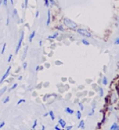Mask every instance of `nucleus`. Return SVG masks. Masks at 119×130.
<instances>
[{"instance_id":"28","label":"nucleus","mask_w":119,"mask_h":130,"mask_svg":"<svg viewBox=\"0 0 119 130\" xmlns=\"http://www.w3.org/2000/svg\"><path fill=\"white\" fill-rule=\"evenodd\" d=\"M103 84H104V85H107V78H106V77H104V78H103Z\"/></svg>"},{"instance_id":"32","label":"nucleus","mask_w":119,"mask_h":130,"mask_svg":"<svg viewBox=\"0 0 119 130\" xmlns=\"http://www.w3.org/2000/svg\"><path fill=\"white\" fill-rule=\"evenodd\" d=\"M39 14H40L39 11H36V15H35V17H36V18H38V17H39Z\"/></svg>"},{"instance_id":"10","label":"nucleus","mask_w":119,"mask_h":130,"mask_svg":"<svg viewBox=\"0 0 119 130\" xmlns=\"http://www.w3.org/2000/svg\"><path fill=\"white\" fill-rule=\"evenodd\" d=\"M65 111L66 112V113L70 114V115H72V114H74V111L72 110V109H71L70 107H66L65 108Z\"/></svg>"},{"instance_id":"22","label":"nucleus","mask_w":119,"mask_h":130,"mask_svg":"<svg viewBox=\"0 0 119 130\" xmlns=\"http://www.w3.org/2000/svg\"><path fill=\"white\" fill-rule=\"evenodd\" d=\"M27 67H28L27 62H24V64H23V68H24V70H26V69H27Z\"/></svg>"},{"instance_id":"39","label":"nucleus","mask_w":119,"mask_h":130,"mask_svg":"<svg viewBox=\"0 0 119 130\" xmlns=\"http://www.w3.org/2000/svg\"><path fill=\"white\" fill-rule=\"evenodd\" d=\"M48 115H49V112H46V113L44 114L43 116H44V117H46V116H48Z\"/></svg>"},{"instance_id":"31","label":"nucleus","mask_w":119,"mask_h":130,"mask_svg":"<svg viewBox=\"0 0 119 130\" xmlns=\"http://www.w3.org/2000/svg\"><path fill=\"white\" fill-rule=\"evenodd\" d=\"M9 22H10V18H9V16H7V23H6L7 26L9 25Z\"/></svg>"},{"instance_id":"38","label":"nucleus","mask_w":119,"mask_h":130,"mask_svg":"<svg viewBox=\"0 0 119 130\" xmlns=\"http://www.w3.org/2000/svg\"><path fill=\"white\" fill-rule=\"evenodd\" d=\"M66 129L67 130H69V129H72V126H67V127H65Z\"/></svg>"},{"instance_id":"14","label":"nucleus","mask_w":119,"mask_h":130,"mask_svg":"<svg viewBox=\"0 0 119 130\" xmlns=\"http://www.w3.org/2000/svg\"><path fill=\"white\" fill-rule=\"evenodd\" d=\"M37 123H38V120L37 119H34V121H33V124L32 126V129H35L36 128V126H37Z\"/></svg>"},{"instance_id":"12","label":"nucleus","mask_w":119,"mask_h":130,"mask_svg":"<svg viewBox=\"0 0 119 130\" xmlns=\"http://www.w3.org/2000/svg\"><path fill=\"white\" fill-rule=\"evenodd\" d=\"M49 115L50 116V118H51L52 120H54V119H55V115H54L53 111H49Z\"/></svg>"},{"instance_id":"43","label":"nucleus","mask_w":119,"mask_h":130,"mask_svg":"<svg viewBox=\"0 0 119 130\" xmlns=\"http://www.w3.org/2000/svg\"><path fill=\"white\" fill-rule=\"evenodd\" d=\"M3 5V0H0V7Z\"/></svg>"},{"instance_id":"9","label":"nucleus","mask_w":119,"mask_h":130,"mask_svg":"<svg viewBox=\"0 0 119 130\" xmlns=\"http://www.w3.org/2000/svg\"><path fill=\"white\" fill-rule=\"evenodd\" d=\"M58 35H59V33H55L53 35H50V36H48V39H55Z\"/></svg>"},{"instance_id":"6","label":"nucleus","mask_w":119,"mask_h":130,"mask_svg":"<svg viewBox=\"0 0 119 130\" xmlns=\"http://www.w3.org/2000/svg\"><path fill=\"white\" fill-rule=\"evenodd\" d=\"M58 124L62 128V129H64V128L66 127V121L64 120V119H62V118H60V119H58Z\"/></svg>"},{"instance_id":"15","label":"nucleus","mask_w":119,"mask_h":130,"mask_svg":"<svg viewBox=\"0 0 119 130\" xmlns=\"http://www.w3.org/2000/svg\"><path fill=\"white\" fill-rule=\"evenodd\" d=\"M6 90H7V87H6V86L3 87V89H2L1 90H0V97H1V96L3 95V94H4L5 92H6Z\"/></svg>"},{"instance_id":"37","label":"nucleus","mask_w":119,"mask_h":130,"mask_svg":"<svg viewBox=\"0 0 119 130\" xmlns=\"http://www.w3.org/2000/svg\"><path fill=\"white\" fill-rule=\"evenodd\" d=\"M114 44H116V45H118V44H119V38H118L116 39V41H115Z\"/></svg>"},{"instance_id":"25","label":"nucleus","mask_w":119,"mask_h":130,"mask_svg":"<svg viewBox=\"0 0 119 130\" xmlns=\"http://www.w3.org/2000/svg\"><path fill=\"white\" fill-rule=\"evenodd\" d=\"M12 57H13V54H10L9 55V57H8V59H7V62L8 63H10L11 61V59H12Z\"/></svg>"},{"instance_id":"18","label":"nucleus","mask_w":119,"mask_h":130,"mask_svg":"<svg viewBox=\"0 0 119 130\" xmlns=\"http://www.w3.org/2000/svg\"><path fill=\"white\" fill-rule=\"evenodd\" d=\"M6 47H7V43H4L3 45V48H2V50H1V54H3L6 50Z\"/></svg>"},{"instance_id":"4","label":"nucleus","mask_w":119,"mask_h":130,"mask_svg":"<svg viewBox=\"0 0 119 130\" xmlns=\"http://www.w3.org/2000/svg\"><path fill=\"white\" fill-rule=\"evenodd\" d=\"M77 32L79 33V34L83 35V36H85V37H91V33H89L88 31L85 30V29H79L78 30H77Z\"/></svg>"},{"instance_id":"16","label":"nucleus","mask_w":119,"mask_h":130,"mask_svg":"<svg viewBox=\"0 0 119 130\" xmlns=\"http://www.w3.org/2000/svg\"><path fill=\"white\" fill-rule=\"evenodd\" d=\"M9 101H10V97H9V96H7V97H6L4 98V100L3 101V104H6V103H7Z\"/></svg>"},{"instance_id":"7","label":"nucleus","mask_w":119,"mask_h":130,"mask_svg":"<svg viewBox=\"0 0 119 130\" xmlns=\"http://www.w3.org/2000/svg\"><path fill=\"white\" fill-rule=\"evenodd\" d=\"M28 49H29V46H26L25 47H24V53H23V56H22V60H24L26 58V56H27V52H28Z\"/></svg>"},{"instance_id":"44","label":"nucleus","mask_w":119,"mask_h":130,"mask_svg":"<svg viewBox=\"0 0 119 130\" xmlns=\"http://www.w3.org/2000/svg\"><path fill=\"white\" fill-rule=\"evenodd\" d=\"M9 1L11 2V4H14V1H13V0H9Z\"/></svg>"},{"instance_id":"5","label":"nucleus","mask_w":119,"mask_h":130,"mask_svg":"<svg viewBox=\"0 0 119 130\" xmlns=\"http://www.w3.org/2000/svg\"><path fill=\"white\" fill-rule=\"evenodd\" d=\"M47 20H46V26H49L51 22V11L50 10H49L48 12H47Z\"/></svg>"},{"instance_id":"17","label":"nucleus","mask_w":119,"mask_h":130,"mask_svg":"<svg viewBox=\"0 0 119 130\" xmlns=\"http://www.w3.org/2000/svg\"><path fill=\"white\" fill-rule=\"evenodd\" d=\"M26 103V100L24 99V98H22V99H20L18 102H17V105H20L21 103Z\"/></svg>"},{"instance_id":"1","label":"nucleus","mask_w":119,"mask_h":130,"mask_svg":"<svg viewBox=\"0 0 119 130\" xmlns=\"http://www.w3.org/2000/svg\"><path fill=\"white\" fill-rule=\"evenodd\" d=\"M63 23L66 26V27L70 28V29H76V27H77V24H76L75 22H73L71 20L68 18H65L63 20Z\"/></svg>"},{"instance_id":"24","label":"nucleus","mask_w":119,"mask_h":130,"mask_svg":"<svg viewBox=\"0 0 119 130\" xmlns=\"http://www.w3.org/2000/svg\"><path fill=\"white\" fill-rule=\"evenodd\" d=\"M82 43H83L84 45H87V46H88L89 44H90V43L88 42H87L85 39H83V40H82Z\"/></svg>"},{"instance_id":"30","label":"nucleus","mask_w":119,"mask_h":130,"mask_svg":"<svg viewBox=\"0 0 119 130\" xmlns=\"http://www.w3.org/2000/svg\"><path fill=\"white\" fill-rule=\"evenodd\" d=\"M58 29H59V30H61V31H64V29H63V27H62V25H60L59 27H56Z\"/></svg>"},{"instance_id":"8","label":"nucleus","mask_w":119,"mask_h":130,"mask_svg":"<svg viewBox=\"0 0 119 130\" xmlns=\"http://www.w3.org/2000/svg\"><path fill=\"white\" fill-rule=\"evenodd\" d=\"M35 35H36V32H35V31H33V32L31 33V34L29 35V42H32L33 38H34V37H35Z\"/></svg>"},{"instance_id":"40","label":"nucleus","mask_w":119,"mask_h":130,"mask_svg":"<svg viewBox=\"0 0 119 130\" xmlns=\"http://www.w3.org/2000/svg\"><path fill=\"white\" fill-rule=\"evenodd\" d=\"M39 45H40V46H42V41H39Z\"/></svg>"},{"instance_id":"13","label":"nucleus","mask_w":119,"mask_h":130,"mask_svg":"<svg viewBox=\"0 0 119 130\" xmlns=\"http://www.w3.org/2000/svg\"><path fill=\"white\" fill-rule=\"evenodd\" d=\"M110 129L111 130H113V129H119V126L118 125V124H116V123H114V124H113V125L111 126V128H110Z\"/></svg>"},{"instance_id":"19","label":"nucleus","mask_w":119,"mask_h":130,"mask_svg":"<svg viewBox=\"0 0 119 130\" xmlns=\"http://www.w3.org/2000/svg\"><path fill=\"white\" fill-rule=\"evenodd\" d=\"M79 128H82V129H83V128H84V121H83V120L80 121L79 125Z\"/></svg>"},{"instance_id":"34","label":"nucleus","mask_w":119,"mask_h":130,"mask_svg":"<svg viewBox=\"0 0 119 130\" xmlns=\"http://www.w3.org/2000/svg\"><path fill=\"white\" fill-rule=\"evenodd\" d=\"M54 129H55L56 130H60V127H59V124H57V125L54 127Z\"/></svg>"},{"instance_id":"21","label":"nucleus","mask_w":119,"mask_h":130,"mask_svg":"<svg viewBox=\"0 0 119 130\" xmlns=\"http://www.w3.org/2000/svg\"><path fill=\"white\" fill-rule=\"evenodd\" d=\"M44 2H45V6L46 8H49V6H50V2H49V0H44Z\"/></svg>"},{"instance_id":"35","label":"nucleus","mask_w":119,"mask_h":130,"mask_svg":"<svg viewBox=\"0 0 119 130\" xmlns=\"http://www.w3.org/2000/svg\"><path fill=\"white\" fill-rule=\"evenodd\" d=\"M79 107L81 108L82 111L83 110V104H82V103H79Z\"/></svg>"},{"instance_id":"11","label":"nucleus","mask_w":119,"mask_h":130,"mask_svg":"<svg viewBox=\"0 0 119 130\" xmlns=\"http://www.w3.org/2000/svg\"><path fill=\"white\" fill-rule=\"evenodd\" d=\"M17 86H18V84H17V83H15V84H14V85H11V87L9 89H8V92H11L12 90H14V89H16Z\"/></svg>"},{"instance_id":"23","label":"nucleus","mask_w":119,"mask_h":130,"mask_svg":"<svg viewBox=\"0 0 119 130\" xmlns=\"http://www.w3.org/2000/svg\"><path fill=\"white\" fill-rule=\"evenodd\" d=\"M24 8H28V5H29V0H24Z\"/></svg>"},{"instance_id":"20","label":"nucleus","mask_w":119,"mask_h":130,"mask_svg":"<svg viewBox=\"0 0 119 130\" xmlns=\"http://www.w3.org/2000/svg\"><path fill=\"white\" fill-rule=\"evenodd\" d=\"M76 114H77V118L79 119L80 118H81V112H80V111H77Z\"/></svg>"},{"instance_id":"33","label":"nucleus","mask_w":119,"mask_h":130,"mask_svg":"<svg viewBox=\"0 0 119 130\" xmlns=\"http://www.w3.org/2000/svg\"><path fill=\"white\" fill-rule=\"evenodd\" d=\"M100 95L103 96V89L102 88H100Z\"/></svg>"},{"instance_id":"26","label":"nucleus","mask_w":119,"mask_h":130,"mask_svg":"<svg viewBox=\"0 0 119 130\" xmlns=\"http://www.w3.org/2000/svg\"><path fill=\"white\" fill-rule=\"evenodd\" d=\"M3 5L4 7L7 6V0H3Z\"/></svg>"},{"instance_id":"27","label":"nucleus","mask_w":119,"mask_h":130,"mask_svg":"<svg viewBox=\"0 0 119 130\" xmlns=\"http://www.w3.org/2000/svg\"><path fill=\"white\" fill-rule=\"evenodd\" d=\"M5 124H6V123H5L4 121H2V122L0 123V129H2V128H3V127H4Z\"/></svg>"},{"instance_id":"41","label":"nucleus","mask_w":119,"mask_h":130,"mask_svg":"<svg viewBox=\"0 0 119 130\" xmlns=\"http://www.w3.org/2000/svg\"><path fill=\"white\" fill-rule=\"evenodd\" d=\"M18 80H22V76H19V77H18Z\"/></svg>"},{"instance_id":"42","label":"nucleus","mask_w":119,"mask_h":130,"mask_svg":"<svg viewBox=\"0 0 119 130\" xmlns=\"http://www.w3.org/2000/svg\"><path fill=\"white\" fill-rule=\"evenodd\" d=\"M41 129H42V130H45V126H44V125L41 126Z\"/></svg>"},{"instance_id":"2","label":"nucleus","mask_w":119,"mask_h":130,"mask_svg":"<svg viewBox=\"0 0 119 130\" xmlns=\"http://www.w3.org/2000/svg\"><path fill=\"white\" fill-rule=\"evenodd\" d=\"M24 33L22 31L21 33H20V38H19L18 43H17L16 48H15V54H18L19 50H20V47H21V46H22L23 40H24Z\"/></svg>"},{"instance_id":"29","label":"nucleus","mask_w":119,"mask_h":130,"mask_svg":"<svg viewBox=\"0 0 119 130\" xmlns=\"http://www.w3.org/2000/svg\"><path fill=\"white\" fill-rule=\"evenodd\" d=\"M16 15H17V10L14 9L13 10V16H16Z\"/></svg>"},{"instance_id":"36","label":"nucleus","mask_w":119,"mask_h":130,"mask_svg":"<svg viewBox=\"0 0 119 130\" xmlns=\"http://www.w3.org/2000/svg\"><path fill=\"white\" fill-rule=\"evenodd\" d=\"M35 70H36V72L39 71V70H40V65H37V66L36 67V69H35Z\"/></svg>"},{"instance_id":"3","label":"nucleus","mask_w":119,"mask_h":130,"mask_svg":"<svg viewBox=\"0 0 119 130\" xmlns=\"http://www.w3.org/2000/svg\"><path fill=\"white\" fill-rule=\"evenodd\" d=\"M11 66H9L8 67V68H7V70L6 71V73L3 74V76H2L1 79H0V85H1L3 81H5L6 79L8 77V76H9V74H10V72H11Z\"/></svg>"}]
</instances>
